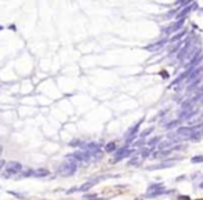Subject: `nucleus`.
<instances>
[{"instance_id":"obj_1","label":"nucleus","mask_w":203,"mask_h":200,"mask_svg":"<svg viewBox=\"0 0 203 200\" xmlns=\"http://www.w3.org/2000/svg\"><path fill=\"white\" fill-rule=\"evenodd\" d=\"M77 170V164L75 162V159H68L65 163H62L58 169V174L61 177H70L76 173Z\"/></svg>"},{"instance_id":"obj_2","label":"nucleus","mask_w":203,"mask_h":200,"mask_svg":"<svg viewBox=\"0 0 203 200\" xmlns=\"http://www.w3.org/2000/svg\"><path fill=\"white\" fill-rule=\"evenodd\" d=\"M130 153H131V150L128 149L127 146L119 148V149L115 152V156H113V160H112V162H113V163L120 162L122 159H124V157H127V156H130Z\"/></svg>"},{"instance_id":"obj_3","label":"nucleus","mask_w":203,"mask_h":200,"mask_svg":"<svg viewBox=\"0 0 203 200\" xmlns=\"http://www.w3.org/2000/svg\"><path fill=\"white\" fill-rule=\"evenodd\" d=\"M22 170V164L18 162H8L6 164V171L8 174H17Z\"/></svg>"},{"instance_id":"obj_4","label":"nucleus","mask_w":203,"mask_h":200,"mask_svg":"<svg viewBox=\"0 0 203 200\" xmlns=\"http://www.w3.org/2000/svg\"><path fill=\"white\" fill-rule=\"evenodd\" d=\"M95 184H98V180H91V181H89V182H84L82 186L79 188V190H80V192H89Z\"/></svg>"},{"instance_id":"obj_5","label":"nucleus","mask_w":203,"mask_h":200,"mask_svg":"<svg viewBox=\"0 0 203 200\" xmlns=\"http://www.w3.org/2000/svg\"><path fill=\"white\" fill-rule=\"evenodd\" d=\"M72 157H75V160H82V162H86V160H89L90 157V153L89 152H75Z\"/></svg>"},{"instance_id":"obj_6","label":"nucleus","mask_w":203,"mask_h":200,"mask_svg":"<svg viewBox=\"0 0 203 200\" xmlns=\"http://www.w3.org/2000/svg\"><path fill=\"white\" fill-rule=\"evenodd\" d=\"M86 150L89 152L90 155H95L97 152H100V145H98V144H95V142H91V144L87 145Z\"/></svg>"},{"instance_id":"obj_7","label":"nucleus","mask_w":203,"mask_h":200,"mask_svg":"<svg viewBox=\"0 0 203 200\" xmlns=\"http://www.w3.org/2000/svg\"><path fill=\"white\" fill-rule=\"evenodd\" d=\"M182 24H184V19H180V21H177L174 25H172V28H167V29H166V33H172V32L180 29V28L182 26Z\"/></svg>"},{"instance_id":"obj_8","label":"nucleus","mask_w":203,"mask_h":200,"mask_svg":"<svg viewBox=\"0 0 203 200\" xmlns=\"http://www.w3.org/2000/svg\"><path fill=\"white\" fill-rule=\"evenodd\" d=\"M166 43V40H160L159 43H155V44H151V46H148L145 47V50H149V51H155V50H159L160 47H163Z\"/></svg>"},{"instance_id":"obj_9","label":"nucleus","mask_w":203,"mask_h":200,"mask_svg":"<svg viewBox=\"0 0 203 200\" xmlns=\"http://www.w3.org/2000/svg\"><path fill=\"white\" fill-rule=\"evenodd\" d=\"M202 70H203V69L200 68V66H198V68H195V69H193V72H192V73H191L189 76H188V81L195 80V79H196L198 76H199V75H200V73H202Z\"/></svg>"},{"instance_id":"obj_10","label":"nucleus","mask_w":203,"mask_h":200,"mask_svg":"<svg viewBox=\"0 0 203 200\" xmlns=\"http://www.w3.org/2000/svg\"><path fill=\"white\" fill-rule=\"evenodd\" d=\"M50 174V171L46 169H38L35 170V173H33V177H38V178H40V177H47V175Z\"/></svg>"},{"instance_id":"obj_11","label":"nucleus","mask_w":203,"mask_h":200,"mask_svg":"<svg viewBox=\"0 0 203 200\" xmlns=\"http://www.w3.org/2000/svg\"><path fill=\"white\" fill-rule=\"evenodd\" d=\"M193 8H196V3H193V4H192V6L187 7V8H185V10H184V11H181V13H178L177 18L180 19V17H181V18L184 19V17H185V15H187V14H188V13H191V11H192V10H193Z\"/></svg>"},{"instance_id":"obj_12","label":"nucleus","mask_w":203,"mask_h":200,"mask_svg":"<svg viewBox=\"0 0 203 200\" xmlns=\"http://www.w3.org/2000/svg\"><path fill=\"white\" fill-rule=\"evenodd\" d=\"M105 152H108V153H111V152H116V144L115 142H109V144L105 145Z\"/></svg>"},{"instance_id":"obj_13","label":"nucleus","mask_w":203,"mask_h":200,"mask_svg":"<svg viewBox=\"0 0 203 200\" xmlns=\"http://www.w3.org/2000/svg\"><path fill=\"white\" fill-rule=\"evenodd\" d=\"M191 163L193 164H198V163H203V155H198V156H193L191 159Z\"/></svg>"},{"instance_id":"obj_14","label":"nucleus","mask_w":203,"mask_h":200,"mask_svg":"<svg viewBox=\"0 0 203 200\" xmlns=\"http://www.w3.org/2000/svg\"><path fill=\"white\" fill-rule=\"evenodd\" d=\"M203 131H196L192 134V137H191V141H193V142H196V141H199V138H200V135H202Z\"/></svg>"},{"instance_id":"obj_15","label":"nucleus","mask_w":203,"mask_h":200,"mask_svg":"<svg viewBox=\"0 0 203 200\" xmlns=\"http://www.w3.org/2000/svg\"><path fill=\"white\" fill-rule=\"evenodd\" d=\"M152 131H153V127H151V128H148V130H145V131H142V132H141V134H140V137L142 138V139H144V138H145L146 135H149V134H151Z\"/></svg>"},{"instance_id":"obj_16","label":"nucleus","mask_w":203,"mask_h":200,"mask_svg":"<svg viewBox=\"0 0 203 200\" xmlns=\"http://www.w3.org/2000/svg\"><path fill=\"white\" fill-rule=\"evenodd\" d=\"M170 145H172L170 141H165V142H162V144L159 145L158 149H166V148H167V146H170Z\"/></svg>"},{"instance_id":"obj_17","label":"nucleus","mask_w":203,"mask_h":200,"mask_svg":"<svg viewBox=\"0 0 203 200\" xmlns=\"http://www.w3.org/2000/svg\"><path fill=\"white\" fill-rule=\"evenodd\" d=\"M160 141H162V138L156 137V138H153V139H151V141L148 142V145H149V146H153L155 144H158V142H160Z\"/></svg>"},{"instance_id":"obj_18","label":"nucleus","mask_w":203,"mask_h":200,"mask_svg":"<svg viewBox=\"0 0 203 200\" xmlns=\"http://www.w3.org/2000/svg\"><path fill=\"white\" fill-rule=\"evenodd\" d=\"M177 124H180V120H174V122H170V123H167L166 128H173V127H176Z\"/></svg>"},{"instance_id":"obj_19","label":"nucleus","mask_w":203,"mask_h":200,"mask_svg":"<svg viewBox=\"0 0 203 200\" xmlns=\"http://www.w3.org/2000/svg\"><path fill=\"white\" fill-rule=\"evenodd\" d=\"M184 35H185V31H182L181 33H177V35H176V36H174V38L172 39V42H177V40H180V39L182 38Z\"/></svg>"},{"instance_id":"obj_20","label":"nucleus","mask_w":203,"mask_h":200,"mask_svg":"<svg viewBox=\"0 0 203 200\" xmlns=\"http://www.w3.org/2000/svg\"><path fill=\"white\" fill-rule=\"evenodd\" d=\"M6 164H7V163L4 162V160H3V159H0V170L3 169V167H4V166H6Z\"/></svg>"},{"instance_id":"obj_21","label":"nucleus","mask_w":203,"mask_h":200,"mask_svg":"<svg viewBox=\"0 0 203 200\" xmlns=\"http://www.w3.org/2000/svg\"><path fill=\"white\" fill-rule=\"evenodd\" d=\"M75 190H76V188H70V189H69V190H68V192H66V193H68V195H70V193H73Z\"/></svg>"},{"instance_id":"obj_22","label":"nucleus","mask_w":203,"mask_h":200,"mask_svg":"<svg viewBox=\"0 0 203 200\" xmlns=\"http://www.w3.org/2000/svg\"><path fill=\"white\" fill-rule=\"evenodd\" d=\"M0 153H1V146H0Z\"/></svg>"}]
</instances>
